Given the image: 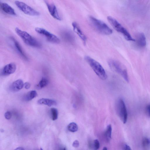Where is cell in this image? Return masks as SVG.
<instances>
[{"instance_id":"1","label":"cell","mask_w":150,"mask_h":150,"mask_svg":"<svg viewBox=\"0 0 150 150\" xmlns=\"http://www.w3.org/2000/svg\"><path fill=\"white\" fill-rule=\"evenodd\" d=\"M15 31L16 34L21 38L26 45L37 48H40L42 47V44L39 41L28 33L21 30L17 27L16 28Z\"/></svg>"},{"instance_id":"2","label":"cell","mask_w":150,"mask_h":150,"mask_svg":"<svg viewBox=\"0 0 150 150\" xmlns=\"http://www.w3.org/2000/svg\"><path fill=\"white\" fill-rule=\"evenodd\" d=\"M89 20L91 24L98 32L105 35H109L112 33V30L104 22L96 18L93 16H90Z\"/></svg>"},{"instance_id":"3","label":"cell","mask_w":150,"mask_h":150,"mask_svg":"<svg viewBox=\"0 0 150 150\" xmlns=\"http://www.w3.org/2000/svg\"><path fill=\"white\" fill-rule=\"evenodd\" d=\"M85 59L95 73L100 79L103 80H106L107 76L104 69L99 63L89 56H86Z\"/></svg>"},{"instance_id":"4","label":"cell","mask_w":150,"mask_h":150,"mask_svg":"<svg viewBox=\"0 0 150 150\" xmlns=\"http://www.w3.org/2000/svg\"><path fill=\"white\" fill-rule=\"evenodd\" d=\"M108 64L112 70L120 74L126 82L129 81L127 69L123 64L118 61L112 59L108 61Z\"/></svg>"},{"instance_id":"5","label":"cell","mask_w":150,"mask_h":150,"mask_svg":"<svg viewBox=\"0 0 150 150\" xmlns=\"http://www.w3.org/2000/svg\"><path fill=\"white\" fill-rule=\"evenodd\" d=\"M107 19L113 28L117 32L122 34L126 40L135 42V40L131 37L129 32L116 19L111 16H108Z\"/></svg>"},{"instance_id":"6","label":"cell","mask_w":150,"mask_h":150,"mask_svg":"<svg viewBox=\"0 0 150 150\" xmlns=\"http://www.w3.org/2000/svg\"><path fill=\"white\" fill-rule=\"evenodd\" d=\"M116 111L121 121L124 124L126 123L128 118V113L124 100L120 98L116 103Z\"/></svg>"},{"instance_id":"7","label":"cell","mask_w":150,"mask_h":150,"mask_svg":"<svg viewBox=\"0 0 150 150\" xmlns=\"http://www.w3.org/2000/svg\"><path fill=\"white\" fill-rule=\"evenodd\" d=\"M15 4L17 7L25 14L32 16H39L40 14L38 11L22 1H16Z\"/></svg>"},{"instance_id":"8","label":"cell","mask_w":150,"mask_h":150,"mask_svg":"<svg viewBox=\"0 0 150 150\" xmlns=\"http://www.w3.org/2000/svg\"><path fill=\"white\" fill-rule=\"evenodd\" d=\"M35 31L38 33L45 37L49 42L55 44H58L60 42V39L57 36L43 28H36Z\"/></svg>"},{"instance_id":"9","label":"cell","mask_w":150,"mask_h":150,"mask_svg":"<svg viewBox=\"0 0 150 150\" xmlns=\"http://www.w3.org/2000/svg\"><path fill=\"white\" fill-rule=\"evenodd\" d=\"M45 2L51 15L57 20H61V18L59 15L57 8L55 5L53 3L49 2L47 1H45Z\"/></svg>"},{"instance_id":"10","label":"cell","mask_w":150,"mask_h":150,"mask_svg":"<svg viewBox=\"0 0 150 150\" xmlns=\"http://www.w3.org/2000/svg\"><path fill=\"white\" fill-rule=\"evenodd\" d=\"M16 67L15 64L11 63L7 64L1 69V75L2 76H7L15 71Z\"/></svg>"},{"instance_id":"11","label":"cell","mask_w":150,"mask_h":150,"mask_svg":"<svg viewBox=\"0 0 150 150\" xmlns=\"http://www.w3.org/2000/svg\"><path fill=\"white\" fill-rule=\"evenodd\" d=\"M10 38L11 40L12 41L15 48L17 52L21 56V57H23V58L26 60H27L28 58L27 56L26 55V54L23 50L22 47L19 42L13 37H11Z\"/></svg>"},{"instance_id":"12","label":"cell","mask_w":150,"mask_h":150,"mask_svg":"<svg viewBox=\"0 0 150 150\" xmlns=\"http://www.w3.org/2000/svg\"><path fill=\"white\" fill-rule=\"evenodd\" d=\"M72 25L74 32L76 33L77 35L82 39L84 42V44H85L87 40V37L82 32L78 24L77 23L74 22L72 23Z\"/></svg>"},{"instance_id":"13","label":"cell","mask_w":150,"mask_h":150,"mask_svg":"<svg viewBox=\"0 0 150 150\" xmlns=\"http://www.w3.org/2000/svg\"><path fill=\"white\" fill-rule=\"evenodd\" d=\"M24 84L22 80H18L11 84L10 87V90L13 92H18L22 89L24 87Z\"/></svg>"},{"instance_id":"14","label":"cell","mask_w":150,"mask_h":150,"mask_svg":"<svg viewBox=\"0 0 150 150\" xmlns=\"http://www.w3.org/2000/svg\"><path fill=\"white\" fill-rule=\"evenodd\" d=\"M0 6L1 9L6 14L12 15H16L14 10L7 3L0 2Z\"/></svg>"},{"instance_id":"15","label":"cell","mask_w":150,"mask_h":150,"mask_svg":"<svg viewBox=\"0 0 150 150\" xmlns=\"http://www.w3.org/2000/svg\"><path fill=\"white\" fill-rule=\"evenodd\" d=\"M38 103L39 104L45 105L49 107H51L57 105L56 102L55 100L48 99H41L38 100Z\"/></svg>"},{"instance_id":"16","label":"cell","mask_w":150,"mask_h":150,"mask_svg":"<svg viewBox=\"0 0 150 150\" xmlns=\"http://www.w3.org/2000/svg\"><path fill=\"white\" fill-rule=\"evenodd\" d=\"M137 42L140 47H143L146 45V38L145 35L143 33H140L138 35Z\"/></svg>"},{"instance_id":"17","label":"cell","mask_w":150,"mask_h":150,"mask_svg":"<svg viewBox=\"0 0 150 150\" xmlns=\"http://www.w3.org/2000/svg\"><path fill=\"white\" fill-rule=\"evenodd\" d=\"M37 96V92L36 91L32 90L26 94L24 97V99L26 101H29L36 98Z\"/></svg>"},{"instance_id":"18","label":"cell","mask_w":150,"mask_h":150,"mask_svg":"<svg viewBox=\"0 0 150 150\" xmlns=\"http://www.w3.org/2000/svg\"><path fill=\"white\" fill-rule=\"evenodd\" d=\"M49 83V81L47 78L43 77L39 83L36 85V88L37 89H41L47 86Z\"/></svg>"},{"instance_id":"19","label":"cell","mask_w":150,"mask_h":150,"mask_svg":"<svg viewBox=\"0 0 150 150\" xmlns=\"http://www.w3.org/2000/svg\"><path fill=\"white\" fill-rule=\"evenodd\" d=\"M143 150H150V139L148 138H143L142 142Z\"/></svg>"},{"instance_id":"20","label":"cell","mask_w":150,"mask_h":150,"mask_svg":"<svg viewBox=\"0 0 150 150\" xmlns=\"http://www.w3.org/2000/svg\"><path fill=\"white\" fill-rule=\"evenodd\" d=\"M112 127L111 125H108L107 126L106 132L105 133V137L107 141L109 142L111 139Z\"/></svg>"},{"instance_id":"21","label":"cell","mask_w":150,"mask_h":150,"mask_svg":"<svg viewBox=\"0 0 150 150\" xmlns=\"http://www.w3.org/2000/svg\"><path fill=\"white\" fill-rule=\"evenodd\" d=\"M51 116L53 121H55L58 118V111L56 108H53L51 109Z\"/></svg>"},{"instance_id":"22","label":"cell","mask_w":150,"mask_h":150,"mask_svg":"<svg viewBox=\"0 0 150 150\" xmlns=\"http://www.w3.org/2000/svg\"><path fill=\"white\" fill-rule=\"evenodd\" d=\"M68 129L69 131L72 132H75L78 131V127L76 123L72 122L69 124Z\"/></svg>"},{"instance_id":"23","label":"cell","mask_w":150,"mask_h":150,"mask_svg":"<svg viewBox=\"0 0 150 150\" xmlns=\"http://www.w3.org/2000/svg\"><path fill=\"white\" fill-rule=\"evenodd\" d=\"M94 146L95 150H98L99 149L100 143L98 140H96L94 141Z\"/></svg>"},{"instance_id":"24","label":"cell","mask_w":150,"mask_h":150,"mask_svg":"<svg viewBox=\"0 0 150 150\" xmlns=\"http://www.w3.org/2000/svg\"><path fill=\"white\" fill-rule=\"evenodd\" d=\"M12 116V114L10 112L8 111L6 112L5 113L4 116L5 117L7 120H9L11 117Z\"/></svg>"},{"instance_id":"25","label":"cell","mask_w":150,"mask_h":150,"mask_svg":"<svg viewBox=\"0 0 150 150\" xmlns=\"http://www.w3.org/2000/svg\"><path fill=\"white\" fill-rule=\"evenodd\" d=\"M146 112L147 116L150 117V104L146 106Z\"/></svg>"},{"instance_id":"26","label":"cell","mask_w":150,"mask_h":150,"mask_svg":"<svg viewBox=\"0 0 150 150\" xmlns=\"http://www.w3.org/2000/svg\"><path fill=\"white\" fill-rule=\"evenodd\" d=\"M79 146V143L78 141L76 140V141L74 142L73 144H72V146H73L75 148H78Z\"/></svg>"},{"instance_id":"27","label":"cell","mask_w":150,"mask_h":150,"mask_svg":"<svg viewBox=\"0 0 150 150\" xmlns=\"http://www.w3.org/2000/svg\"><path fill=\"white\" fill-rule=\"evenodd\" d=\"M24 87L26 89H29L31 87L30 83L28 82H26L24 84Z\"/></svg>"},{"instance_id":"28","label":"cell","mask_w":150,"mask_h":150,"mask_svg":"<svg viewBox=\"0 0 150 150\" xmlns=\"http://www.w3.org/2000/svg\"><path fill=\"white\" fill-rule=\"evenodd\" d=\"M123 150H132L130 147L127 145H124L123 148Z\"/></svg>"},{"instance_id":"29","label":"cell","mask_w":150,"mask_h":150,"mask_svg":"<svg viewBox=\"0 0 150 150\" xmlns=\"http://www.w3.org/2000/svg\"><path fill=\"white\" fill-rule=\"evenodd\" d=\"M14 150H24V149L22 147H19L16 148Z\"/></svg>"},{"instance_id":"30","label":"cell","mask_w":150,"mask_h":150,"mask_svg":"<svg viewBox=\"0 0 150 150\" xmlns=\"http://www.w3.org/2000/svg\"><path fill=\"white\" fill-rule=\"evenodd\" d=\"M103 150H107V149L106 147H104L103 148Z\"/></svg>"},{"instance_id":"31","label":"cell","mask_w":150,"mask_h":150,"mask_svg":"<svg viewBox=\"0 0 150 150\" xmlns=\"http://www.w3.org/2000/svg\"><path fill=\"white\" fill-rule=\"evenodd\" d=\"M60 150H66V149L65 148H63L61 149Z\"/></svg>"},{"instance_id":"32","label":"cell","mask_w":150,"mask_h":150,"mask_svg":"<svg viewBox=\"0 0 150 150\" xmlns=\"http://www.w3.org/2000/svg\"><path fill=\"white\" fill-rule=\"evenodd\" d=\"M40 150H43L42 148H41Z\"/></svg>"}]
</instances>
